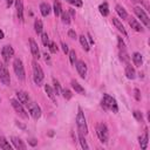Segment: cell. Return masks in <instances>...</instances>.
Returning <instances> with one entry per match:
<instances>
[{
    "label": "cell",
    "instance_id": "38",
    "mask_svg": "<svg viewBox=\"0 0 150 150\" xmlns=\"http://www.w3.org/2000/svg\"><path fill=\"white\" fill-rule=\"evenodd\" d=\"M134 116H135V118H136L137 121H139V122L143 121V116H142V112H141V111L135 110V111H134Z\"/></svg>",
    "mask_w": 150,
    "mask_h": 150
},
{
    "label": "cell",
    "instance_id": "48",
    "mask_svg": "<svg viewBox=\"0 0 150 150\" xmlns=\"http://www.w3.org/2000/svg\"><path fill=\"white\" fill-rule=\"evenodd\" d=\"M4 36H5V34H4V32L0 29V40H1V39H4Z\"/></svg>",
    "mask_w": 150,
    "mask_h": 150
},
{
    "label": "cell",
    "instance_id": "12",
    "mask_svg": "<svg viewBox=\"0 0 150 150\" xmlns=\"http://www.w3.org/2000/svg\"><path fill=\"white\" fill-rule=\"evenodd\" d=\"M15 9H16L18 19L21 22H23V2H22V0H15Z\"/></svg>",
    "mask_w": 150,
    "mask_h": 150
},
{
    "label": "cell",
    "instance_id": "22",
    "mask_svg": "<svg viewBox=\"0 0 150 150\" xmlns=\"http://www.w3.org/2000/svg\"><path fill=\"white\" fill-rule=\"evenodd\" d=\"M45 90H46V93H47L48 97H49L53 102H56V95H55V93H54V89H53L50 86L46 84V86H45Z\"/></svg>",
    "mask_w": 150,
    "mask_h": 150
},
{
    "label": "cell",
    "instance_id": "43",
    "mask_svg": "<svg viewBox=\"0 0 150 150\" xmlns=\"http://www.w3.org/2000/svg\"><path fill=\"white\" fill-rule=\"evenodd\" d=\"M87 38H88V40H89V42H90V43H94V40H93V38L90 36V34H89V33L87 34Z\"/></svg>",
    "mask_w": 150,
    "mask_h": 150
},
{
    "label": "cell",
    "instance_id": "41",
    "mask_svg": "<svg viewBox=\"0 0 150 150\" xmlns=\"http://www.w3.org/2000/svg\"><path fill=\"white\" fill-rule=\"evenodd\" d=\"M61 47H62V50H63V53H64V54H67V53L69 52V49H68V46H67L64 42H62V43H61Z\"/></svg>",
    "mask_w": 150,
    "mask_h": 150
},
{
    "label": "cell",
    "instance_id": "31",
    "mask_svg": "<svg viewBox=\"0 0 150 150\" xmlns=\"http://www.w3.org/2000/svg\"><path fill=\"white\" fill-rule=\"evenodd\" d=\"M53 84H54V93H55V95H60L62 89H61V86H60V83H59V81L56 79H53Z\"/></svg>",
    "mask_w": 150,
    "mask_h": 150
},
{
    "label": "cell",
    "instance_id": "30",
    "mask_svg": "<svg viewBox=\"0 0 150 150\" xmlns=\"http://www.w3.org/2000/svg\"><path fill=\"white\" fill-rule=\"evenodd\" d=\"M80 42H81V46L83 47V49L88 52L90 47H89V43H88V41H87V38H86L84 35H81V36H80Z\"/></svg>",
    "mask_w": 150,
    "mask_h": 150
},
{
    "label": "cell",
    "instance_id": "44",
    "mask_svg": "<svg viewBox=\"0 0 150 150\" xmlns=\"http://www.w3.org/2000/svg\"><path fill=\"white\" fill-rule=\"evenodd\" d=\"M29 144H30V145H35V144H36V139H34V138L29 139Z\"/></svg>",
    "mask_w": 150,
    "mask_h": 150
},
{
    "label": "cell",
    "instance_id": "6",
    "mask_svg": "<svg viewBox=\"0 0 150 150\" xmlns=\"http://www.w3.org/2000/svg\"><path fill=\"white\" fill-rule=\"evenodd\" d=\"M26 107L28 108V111H29L30 116H32L34 120H39V118L41 117V108L38 105L36 102L29 100V102L26 104Z\"/></svg>",
    "mask_w": 150,
    "mask_h": 150
},
{
    "label": "cell",
    "instance_id": "32",
    "mask_svg": "<svg viewBox=\"0 0 150 150\" xmlns=\"http://www.w3.org/2000/svg\"><path fill=\"white\" fill-rule=\"evenodd\" d=\"M79 138H80V143H81V146H82L83 149H89V145L87 144V142H86V139H84V135H82V134H79Z\"/></svg>",
    "mask_w": 150,
    "mask_h": 150
},
{
    "label": "cell",
    "instance_id": "11",
    "mask_svg": "<svg viewBox=\"0 0 150 150\" xmlns=\"http://www.w3.org/2000/svg\"><path fill=\"white\" fill-rule=\"evenodd\" d=\"M75 66H76V69H77V73L80 74V76L82 79H84L87 76V64L83 61H76Z\"/></svg>",
    "mask_w": 150,
    "mask_h": 150
},
{
    "label": "cell",
    "instance_id": "45",
    "mask_svg": "<svg viewBox=\"0 0 150 150\" xmlns=\"http://www.w3.org/2000/svg\"><path fill=\"white\" fill-rule=\"evenodd\" d=\"M43 56H45V60H46V61H49V54L45 53V54H43Z\"/></svg>",
    "mask_w": 150,
    "mask_h": 150
},
{
    "label": "cell",
    "instance_id": "21",
    "mask_svg": "<svg viewBox=\"0 0 150 150\" xmlns=\"http://www.w3.org/2000/svg\"><path fill=\"white\" fill-rule=\"evenodd\" d=\"M132 61H134V63L137 66V67H141L142 66V63H143V57H142V54L141 53H134L132 54Z\"/></svg>",
    "mask_w": 150,
    "mask_h": 150
},
{
    "label": "cell",
    "instance_id": "42",
    "mask_svg": "<svg viewBox=\"0 0 150 150\" xmlns=\"http://www.w3.org/2000/svg\"><path fill=\"white\" fill-rule=\"evenodd\" d=\"M135 97H136L137 101L141 98V97H139V90H138V89H135Z\"/></svg>",
    "mask_w": 150,
    "mask_h": 150
},
{
    "label": "cell",
    "instance_id": "46",
    "mask_svg": "<svg viewBox=\"0 0 150 150\" xmlns=\"http://www.w3.org/2000/svg\"><path fill=\"white\" fill-rule=\"evenodd\" d=\"M6 4H7V7H9L13 4V0H6Z\"/></svg>",
    "mask_w": 150,
    "mask_h": 150
},
{
    "label": "cell",
    "instance_id": "9",
    "mask_svg": "<svg viewBox=\"0 0 150 150\" xmlns=\"http://www.w3.org/2000/svg\"><path fill=\"white\" fill-rule=\"evenodd\" d=\"M0 81L5 84V86H9L11 84V77H9V73L6 68V66L4 63L0 62Z\"/></svg>",
    "mask_w": 150,
    "mask_h": 150
},
{
    "label": "cell",
    "instance_id": "13",
    "mask_svg": "<svg viewBox=\"0 0 150 150\" xmlns=\"http://www.w3.org/2000/svg\"><path fill=\"white\" fill-rule=\"evenodd\" d=\"M29 47H30V53H32L33 57L34 59H39L40 57V50H39L38 43L33 39H29Z\"/></svg>",
    "mask_w": 150,
    "mask_h": 150
},
{
    "label": "cell",
    "instance_id": "3",
    "mask_svg": "<svg viewBox=\"0 0 150 150\" xmlns=\"http://www.w3.org/2000/svg\"><path fill=\"white\" fill-rule=\"evenodd\" d=\"M32 66H33V80H34L36 86H41L42 82H43V79H45L43 70H42L41 66L36 61H33Z\"/></svg>",
    "mask_w": 150,
    "mask_h": 150
},
{
    "label": "cell",
    "instance_id": "1",
    "mask_svg": "<svg viewBox=\"0 0 150 150\" xmlns=\"http://www.w3.org/2000/svg\"><path fill=\"white\" fill-rule=\"evenodd\" d=\"M101 105L104 110H111L114 112H117L118 111V105H117V102L116 100L108 95V94H103V97H102V101H101Z\"/></svg>",
    "mask_w": 150,
    "mask_h": 150
},
{
    "label": "cell",
    "instance_id": "37",
    "mask_svg": "<svg viewBox=\"0 0 150 150\" xmlns=\"http://www.w3.org/2000/svg\"><path fill=\"white\" fill-rule=\"evenodd\" d=\"M61 93H62V95H63V97H64L66 100H70V98H71V96H73L69 89H63Z\"/></svg>",
    "mask_w": 150,
    "mask_h": 150
},
{
    "label": "cell",
    "instance_id": "34",
    "mask_svg": "<svg viewBox=\"0 0 150 150\" xmlns=\"http://www.w3.org/2000/svg\"><path fill=\"white\" fill-rule=\"evenodd\" d=\"M68 53H69V61H70V63L75 64V62H76V53H75V50H69Z\"/></svg>",
    "mask_w": 150,
    "mask_h": 150
},
{
    "label": "cell",
    "instance_id": "29",
    "mask_svg": "<svg viewBox=\"0 0 150 150\" xmlns=\"http://www.w3.org/2000/svg\"><path fill=\"white\" fill-rule=\"evenodd\" d=\"M61 20L64 25H69L70 23V16H69V13L68 12H62L61 13Z\"/></svg>",
    "mask_w": 150,
    "mask_h": 150
},
{
    "label": "cell",
    "instance_id": "47",
    "mask_svg": "<svg viewBox=\"0 0 150 150\" xmlns=\"http://www.w3.org/2000/svg\"><path fill=\"white\" fill-rule=\"evenodd\" d=\"M69 13H70V15H71V16H75V12H74V9H71V8H70V9H69Z\"/></svg>",
    "mask_w": 150,
    "mask_h": 150
},
{
    "label": "cell",
    "instance_id": "49",
    "mask_svg": "<svg viewBox=\"0 0 150 150\" xmlns=\"http://www.w3.org/2000/svg\"><path fill=\"white\" fill-rule=\"evenodd\" d=\"M131 1H134V2H141L142 0H131Z\"/></svg>",
    "mask_w": 150,
    "mask_h": 150
},
{
    "label": "cell",
    "instance_id": "23",
    "mask_svg": "<svg viewBox=\"0 0 150 150\" xmlns=\"http://www.w3.org/2000/svg\"><path fill=\"white\" fill-rule=\"evenodd\" d=\"M53 11H54V14H55V16H60V15H61V13H62V7H61V4H60V1H57V0H54Z\"/></svg>",
    "mask_w": 150,
    "mask_h": 150
},
{
    "label": "cell",
    "instance_id": "10",
    "mask_svg": "<svg viewBox=\"0 0 150 150\" xmlns=\"http://www.w3.org/2000/svg\"><path fill=\"white\" fill-rule=\"evenodd\" d=\"M13 55H14V49L12 48L11 45H6V46L2 47V49H1V56H2V60H4L5 63H7Z\"/></svg>",
    "mask_w": 150,
    "mask_h": 150
},
{
    "label": "cell",
    "instance_id": "40",
    "mask_svg": "<svg viewBox=\"0 0 150 150\" xmlns=\"http://www.w3.org/2000/svg\"><path fill=\"white\" fill-rule=\"evenodd\" d=\"M68 36H69L70 39H76V38H77V35H76V33H75L74 29H69V30H68Z\"/></svg>",
    "mask_w": 150,
    "mask_h": 150
},
{
    "label": "cell",
    "instance_id": "17",
    "mask_svg": "<svg viewBox=\"0 0 150 150\" xmlns=\"http://www.w3.org/2000/svg\"><path fill=\"white\" fill-rule=\"evenodd\" d=\"M129 25H130V27H131L134 30H136V32H143V27L141 26V23H139L136 19L131 18V19L129 20Z\"/></svg>",
    "mask_w": 150,
    "mask_h": 150
},
{
    "label": "cell",
    "instance_id": "19",
    "mask_svg": "<svg viewBox=\"0 0 150 150\" xmlns=\"http://www.w3.org/2000/svg\"><path fill=\"white\" fill-rule=\"evenodd\" d=\"M138 141H139L141 148H142V149H146V146H148V141H149V138H148V130H145V132L138 137Z\"/></svg>",
    "mask_w": 150,
    "mask_h": 150
},
{
    "label": "cell",
    "instance_id": "5",
    "mask_svg": "<svg viewBox=\"0 0 150 150\" xmlns=\"http://www.w3.org/2000/svg\"><path fill=\"white\" fill-rule=\"evenodd\" d=\"M96 135L98 137V139L102 143H107L108 138H109V132H108V128L104 123H98L96 125Z\"/></svg>",
    "mask_w": 150,
    "mask_h": 150
},
{
    "label": "cell",
    "instance_id": "39",
    "mask_svg": "<svg viewBox=\"0 0 150 150\" xmlns=\"http://www.w3.org/2000/svg\"><path fill=\"white\" fill-rule=\"evenodd\" d=\"M117 42H118V48H120V50H124V49H125V45H124L122 38H118V39H117Z\"/></svg>",
    "mask_w": 150,
    "mask_h": 150
},
{
    "label": "cell",
    "instance_id": "50",
    "mask_svg": "<svg viewBox=\"0 0 150 150\" xmlns=\"http://www.w3.org/2000/svg\"><path fill=\"white\" fill-rule=\"evenodd\" d=\"M0 102H1V98H0Z\"/></svg>",
    "mask_w": 150,
    "mask_h": 150
},
{
    "label": "cell",
    "instance_id": "7",
    "mask_svg": "<svg viewBox=\"0 0 150 150\" xmlns=\"http://www.w3.org/2000/svg\"><path fill=\"white\" fill-rule=\"evenodd\" d=\"M11 104H12L13 109L15 110V112H16L20 117H22V118H28V112H27V111L25 110V108L22 107V103H20L19 101L12 98V100H11Z\"/></svg>",
    "mask_w": 150,
    "mask_h": 150
},
{
    "label": "cell",
    "instance_id": "20",
    "mask_svg": "<svg viewBox=\"0 0 150 150\" xmlns=\"http://www.w3.org/2000/svg\"><path fill=\"white\" fill-rule=\"evenodd\" d=\"M71 87H73V89L76 91V93H79V94H81V95H84V88L77 82V81H75V80H73L71 81Z\"/></svg>",
    "mask_w": 150,
    "mask_h": 150
},
{
    "label": "cell",
    "instance_id": "27",
    "mask_svg": "<svg viewBox=\"0 0 150 150\" xmlns=\"http://www.w3.org/2000/svg\"><path fill=\"white\" fill-rule=\"evenodd\" d=\"M116 12H117V14L120 15V18L121 19H127L128 18V14H127V12H125V9L121 6V5H116Z\"/></svg>",
    "mask_w": 150,
    "mask_h": 150
},
{
    "label": "cell",
    "instance_id": "26",
    "mask_svg": "<svg viewBox=\"0 0 150 150\" xmlns=\"http://www.w3.org/2000/svg\"><path fill=\"white\" fill-rule=\"evenodd\" d=\"M98 11H100V13H101L103 16H108V14H109V7H108V4H107V2L101 4L100 7H98Z\"/></svg>",
    "mask_w": 150,
    "mask_h": 150
},
{
    "label": "cell",
    "instance_id": "14",
    "mask_svg": "<svg viewBox=\"0 0 150 150\" xmlns=\"http://www.w3.org/2000/svg\"><path fill=\"white\" fill-rule=\"evenodd\" d=\"M16 97H18V100H19V102L20 103H22V104H27L28 102H29V95L26 93V91H23V90H19V91H16Z\"/></svg>",
    "mask_w": 150,
    "mask_h": 150
},
{
    "label": "cell",
    "instance_id": "24",
    "mask_svg": "<svg viewBox=\"0 0 150 150\" xmlns=\"http://www.w3.org/2000/svg\"><path fill=\"white\" fill-rule=\"evenodd\" d=\"M40 12H41L42 16H47L50 13V6L48 4H46V2H42L40 5Z\"/></svg>",
    "mask_w": 150,
    "mask_h": 150
},
{
    "label": "cell",
    "instance_id": "28",
    "mask_svg": "<svg viewBox=\"0 0 150 150\" xmlns=\"http://www.w3.org/2000/svg\"><path fill=\"white\" fill-rule=\"evenodd\" d=\"M34 29L38 34H41L42 33V29H43V25H42V21L40 19H36L35 22H34Z\"/></svg>",
    "mask_w": 150,
    "mask_h": 150
},
{
    "label": "cell",
    "instance_id": "2",
    "mask_svg": "<svg viewBox=\"0 0 150 150\" xmlns=\"http://www.w3.org/2000/svg\"><path fill=\"white\" fill-rule=\"evenodd\" d=\"M76 125H77L79 134H82V135H84V136L88 134V125H87V121H86L84 114H83V111H82V109H81V108H79V110H77Z\"/></svg>",
    "mask_w": 150,
    "mask_h": 150
},
{
    "label": "cell",
    "instance_id": "16",
    "mask_svg": "<svg viewBox=\"0 0 150 150\" xmlns=\"http://www.w3.org/2000/svg\"><path fill=\"white\" fill-rule=\"evenodd\" d=\"M112 23H114V26L123 34V35H125V36H128V33H127V30H125V28H124V26L122 25V22L117 19V18H112Z\"/></svg>",
    "mask_w": 150,
    "mask_h": 150
},
{
    "label": "cell",
    "instance_id": "33",
    "mask_svg": "<svg viewBox=\"0 0 150 150\" xmlns=\"http://www.w3.org/2000/svg\"><path fill=\"white\" fill-rule=\"evenodd\" d=\"M48 47H49V50H50V53H53V54H55V53H57V46H56V43L55 42H53V41H49V45H48Z\"/></svg>",
    "mask_w": 150,
    "mask_h": 150
},
{
    "label": "cell",
    "instance_id": "15",
    "mask_svg": "<svg viewBox=\"0 0 150 150\" xmlns=\"http://www.w3.org/2000/svg\"><path fill=\"white\" fill-rule=\"evenodd\" d=\"M11 139H12V143H13V145H14L15 149H18V150H25L26 149V144L20 138H18L15 136H12Z\"/></svg>",
    "mask_w": 150,
    "mask_h": 150
},
{
    "label": "cell",
    "instance_id": "8",
    "mask_svg": "<svg viewBox=\"0 0 150 150\" xmlns=\"http://www.w3.org/2000/svg\"><path fill=\"white\" fill-rule=\"evenodd\" d=\"M134 11H135V14L141 19V21L144 23V26L145 27H149L150 26V20H149V16H148V14L145 13V11L142 8V7H139V6H136L135 8H134Z\"/></svg>",
    "mask_w": 150,
    "mask_h": 150
},
{
    "label": "cell",
    "instance_id": "35",
    "mask_svg": "<svg viewBox=\"0 0 150 150\" xmlns=\"http://www.w3.org/2000/svg\"><path fill=\"white\" fill-rule=\"evenodd\" d=\"M41 40H42V43L45 46H48L49 45V36H48L47 33H42L41 34Z\"/></svg>",
    "mask_w": 150,
    "mask_h": 150
},
{
    "label": "cell",
    "instance_id": "36",
    "mask_svg": "<svg viewBox=\"0 0 150 150\" xmlns=\"http://www.w3.org/2000/svg\"><path fill=\"white\" fill-rule=\"evenodd\" d=\"M66 1H67V2H69L70 5L75 6V7H81V6L83 5L82 0H66Z\"/></svg>",
    "mask_w": 150,
    "mask_h": 150
},
{
    "label": "cell",
    "instance_id": "4",
    "mask_svg": "<svg viewBox=\"0 0 150 150\" xmlns=\"http://www.w3.org/2000/svg\"><path fill=\"white\" fill-rule=\"evenodd\" d=\"M13 69H14V73H15L16 77H18L19 80H25V77H26L25 67H23L22 61H21L19 57L14 59V61H13Z\"/></svg>",
    "mask_w": 150,
    "mask_h": 150
},
{
    "label": "cell",
    "instance_id": "18",
    "mask_svg": "<svg viewBox=\"0 0 150 150\" xmlns=\"http://www.w3.org/2000/svg\"><path fill=\"white\" fill-rule=\"evenodd\" d=\"M125 76L129 80H134L136 77V71H135V69L129 63H127V66H125Z\"/></svg>",
    "mask_w": 150,
    "mask_h": 150
},
{
    "label": "cell",
    "instance_id": "25",
    "mask_svg": "<svg viewBox=\"0 0 150 150\" xmlns=\"http://www.w3.org/2000/svg\"><path fill=\"white\" fill-rule=\"evenodd\" d=\"M0 148H1V149H5V150H12V145H11L9 142H8L5 137H2V136H0Z\"/></svg>",
    "mask_w": 150,
    "mask_h": 150
}]
</instances>
